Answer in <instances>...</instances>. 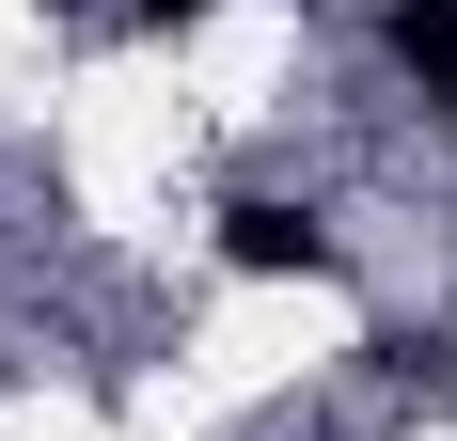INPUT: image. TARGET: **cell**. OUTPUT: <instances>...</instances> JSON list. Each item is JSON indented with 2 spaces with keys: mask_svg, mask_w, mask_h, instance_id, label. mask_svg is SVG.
Here are the masks:
<instances>
[{
  "mask_svg": "<svg viewBox=\"0 0 457 441\" xmlns=\"http://www.w3.org/2000/svg\"><path fill=\"white\" fill-rule=\"evenodd\" d=\"M395 63L426 111H457V0H395Z\"/></svg>",
  "mask_w": 457,
  "mask_h": 441,
  "instance_id": "7a4b0ae2",
  "label": "cell"
},
{
  "mask_svg": "<svg viewBox=\"0 0 457 441\" xmlns=\"http://www.w3.org/2000/svg\"><path fill=\"white\" fill-rule=\"evenodd\" d=\"M221 253H237V268H269V284H284V268L316 284V268H331V237H316L300 205H221Z\"/></svg>",
  "mask_w": 457,
  "mask_h": 441,
  "instance_id": "6da1fadb",
  "label": "cell"
},
{
  "mask_svg": "<svg viewBox=\"0 0 457 441\" xmlns=\"http://www.w3.org/2000/svg\"><path fill=\"white\" fill-rule=\"evenodd\" d=\"M142 16H158V32H189V16H205V0H142Z\"/></svg>",
  "mask_w": 457,
  "mask_h": 441,
  "instance_id": "3957f363",
  "label": "cell"
}]
</instances>
